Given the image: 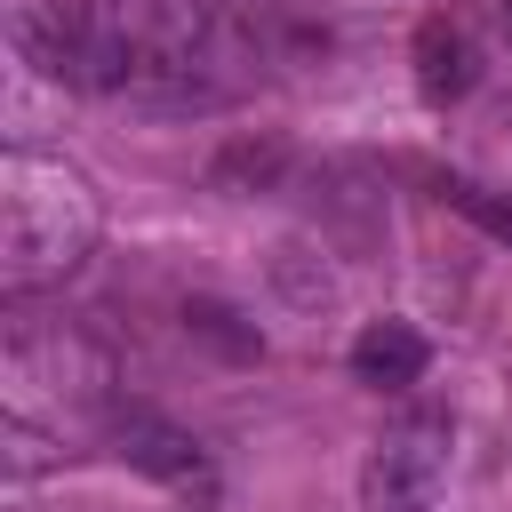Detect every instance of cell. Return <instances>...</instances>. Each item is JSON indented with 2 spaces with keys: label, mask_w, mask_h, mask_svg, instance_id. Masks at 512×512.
Returning a JSON list of instances; mask_svg holds the SVG:
<instances>
[{
  "label": "cell",
  "mask_w": 512,
  "mask_h": 512,
  "mask_svg": "<svg viewBox=\"0 0 512 512\" xmlns=\"http://www.w3.org/2000/svg\"><path fill=\"white\" fill-rule=\"evenodd\" d=\"M416 80H424V96H432V104H448V96H464V88H472V40H464V24L432 16V24L416 32Z\"/></svg>",
  "instance_id": "8992f818"
},
{
  "label": "cell",
  "mask_w": 512,
  "mask_h": 512,
  "mask_svg": "<svg viewBox=\"0 0 512 512\" xmlns=\"http://www.w3.org/2000/svg\"><path fill=\"white\" fill-rule=\"evenodd\" d=\"M104 440H112V456L120 464H136L144 480H160L176 504H192V512H216V496H224V480H216V464H208V448L184 432V424H168V416H152V408H120V400H104Z\"/></svg>",
  "instance_id": "277c9868"
},
{
  "label": "cell",
  "mask_w": 512,
  "mask_h": 512,
  "mask_svg": "<svg viewBox=\"0 0 512 512\" xmlns=\"http://www.w3.org/2000/svg\"><path fill=\"white\" fill-rule=\"evenodd\" d=\"M448 440L456 432L440 408H408L400 424H384L360 464V504L368 512H432V496L448 480Z\"/></svg>",
  "instance_id": "3957f363"
},
{
  "label": "cell",
  "mask_w": 512,
  "mask_h": 512,
  "mask_svg": "<svg viewBox=\"0 0 512 512\" xmlns=\"http://www.w3.org/2000/svg\"><path fill=\"white\" fill-rule=\"evenodd\" d=\"M424 360H432V344H424L408 320H368V328L352 336V376H360V384H376V392L416 384V376H424Z\"/></svg>",
  "instance_id": "5b68a950"
},
{
  "label": "cell",
  "mask_w": 512,
  "mask_h": 512,
  "mask_svg": "<svg viewBox=\"0 0 512 512\" xmlns=\"http://www.w3.org/2000/svg\"><path fill=\"white\" fill-rule=\"evenodd\" d=\"M96 192L80 168L48 160V152H8L0 160V296L24 304L40 288H56L64 272L88 264L96 248Z\"/></svg>",
  "instance_id": "7a4b0ae2"
},
{
  "label": "cell",
  "mask_w": 512,
  "mask_h": 512,
  "mask_svg": "<svg viewBox=\"0 0 512 512\" xmlns=\"http://www.w3.org/2000/svg\"><path fill=\"white\" fill-rule=\"evenodd\" d=\"M280 16H240L224 0H8V48L88 96L144 112H216L288 56Z\"/></svg>",
  "instance_id": "6da1fadb"
}]
</instances>
